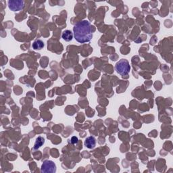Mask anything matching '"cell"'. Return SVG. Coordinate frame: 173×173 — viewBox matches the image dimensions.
I'll use <instances>...</instances> for the list:
<instances>
[{"instance_id": "4", "label": "cell", "mask_w": 173, "mask_h": 173, "mask_svg": "<svg viewBox=\"0 0 173 173\" xmlns=\"http://www.w3.org/2000/svg\"><path fill=\"white\" fill-rule=\"evenodd\" d=\"M24 6V2L21 0H10L8 2V8L13 12H17L23 10Z\"/></svg>"}, {"instance_id": "6", "label": "cell", "mask_w": 173, "mask_h": 173, "mask_svg": "<svg viewBox=\"0 0 173 173\" xmlns=\"http://www.w3.org/2000/svg\"><path fill=\"white\" fill-rule=\"evenodd\" d=\"M62 37L63 38L64 41H70L73 38V34L70 30H64V31H63L62 35Z\"/></svg>"}, {"instance_id": "9", "label": "cell", "mask_w": 173, "mask_h": 173, "mask_svg": "<svg viewBox=\"0 0 173 173\" xmlns=\"http://www.w3.org/2000/svg\"><path fill=\"white\" fill-rule=\"evenodd\" d=\"M71 142H72V143H73V144L76 143L77 142H78V138L76 137H72V139H71Z\"/></svg>"}, {"instance_id": "2", "label": "cell", "mask_w": 173, "mask_h": 173, "mask_svg": "<svg viewBox=\"0 0 173 173\" xmlns=\"http://www.w3.org/2000/svg\"><path fill=\"white\" fill-rule=\"evenodd\" d=\"M115 70L121 76L127 75L131 70V66L129 61L126 59H121L116 63Z\"/></svg>"}, {"instance_id": "8", "label": "cell", "mask_w": 173, "mask_h": 173, "mask_svg": "<svg viewBox=\"0 0 173 173\" xmlns=\"http://www.w3.org/2000/svg\"><path fill=\"white\" fill-rule=\"evenodd\" d=\"M45 143V139L42 137H39L37 138L35 143L34 145V147H33V150H38L39 147H41L43 144Z\"/></svg>"}, {"instance_id": "5", "label": "cell", "mask_w": 173, "mask_h": 173, "mask_svg": "<svg viewBox=\"0 0 173 173\" xmlns=\"http://www.w3.org/2000/svg\"><path fill=\"white\" fill-rule=\"evenodd\" d=\"M85 146L89 149H94L96 146V139L92 136L87 137L85 141Z\"/></svg>"}, {"instance_id": "1", "label": "cell", "mask_w": 173, "mask_h": 173, "mask_svg": "<svg viewBox=\"0 0 173 173\" xmlns=\"http://www.w3.org/2000/svg\"><path fill=\"white\" fill-rule=\"evenodd\" d=\"M73 33L76 41L80 43L90 41L93 37L91 23L87 20L79 22L73 27Z\"/></svg>"}, {"instance_id": "7", "label": "cell", "mask_w": 173, "mask_h": 173, "mask_svg": "<svg viewBox=\"0 0 173 173\" xmlns=\"http://www.w3.org/2000/svg\"><path fill=\"white\" fill-rule=\"evenodd\" d=\"M32 47L34 49H35V50H41V49H42L43 47H44V43L40 39L36 40V41L33 42Z\"/></svg>"}, {"instance_id": "3", "label": "cell", "mask_w": 173, "mask_h": 173, "mask_svg": "<svg viewBox=\"0 0 173 173\" xmlns=\"http://www.w3.org/2000/svg\"><path fill=\"white\" fill-rule=\"evenodd\" d=\"M41 172L55 173L56 172V166L55 163L51 160H45L43 162L41 168Z\"/></svg>"}]
</instances>
